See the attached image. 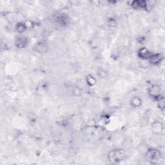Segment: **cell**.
Masks as SVG:
<instances>
[{
  "instance_id": "ba28073f",
  "label": "cell",
  "mask_w": 165,
  "mask_h": 165,
  "mask_svg": "<svg viewBox=\"0 0 165 165\" xmlns=\"http://www.w3.org/2000/svg\"><path fill=\"white\" fill-rule=\"evenodd\" d=\"M28 43V40L27 38L23 36L17 37L16 40L15 45L16 46L19 48H25Z\"/></svg>"
},
{
  "instance_id": "7c38bea8",
  "label": "cell",
  "mask_w": 165,
  "mask_h": 165,
  "mask_svg": "<svg viewBox=\"0 0 165 165\" xmlns=\"http://www.w3.org/2000/svg\"><path fill=\"white\" fill-rule=\"evenodd\" d=\"M27 26L25 23H18L16 26V30L19 33H23L27 30Z\"/></svg>"
},
{
  "instance_id": "52a82bcc",
  "label": "cell",
  "mask_w": 165,
  "mask_h": 165,
  "mask_svg": "<svg viewBox=\"0 0 165 165\" xmlns=\"http://www.w3.org/2000/svg\"><path fill=\"white\" fill-rule=\"evenodd\" d=\"M56 21L61 26H65L68 24L69 19H68V17L66 16V15L64 14H57L56 16Z\"/></svg>"
},
{
  "instance_id": "7a4b0ae2",
  "label": "cell",
  "mask_w": 165,
  "mask_h": 165,
  "mask_svg": "<svg viewBox=\"0 0 165 165\" xmlns=\"http://www.w3.org/2000/svg\"><path fill=\"white\" fill-rule=\"evenodd\" d=\"M148 93L150 98L154 100L158 101L162 98L161 87L158 85H152L148 89Z\"/></svg>"
},
{
  "instance_id": "4fadbf2b",
  "label": "cell",
  "mask_w": 165,
  "mask_h": 165,
  "mask_svg": "<svg viewBox=\"0 0 165 165\" xmlns=\"http://www.w3.org/2000/svg\"><path fill=\"white\" fill-rule=\"evenodd\" d=\"M158 107L159 108L160 110H164V107H165V104H164V98H161L158 101Z\"/></svg>"
},
{
  "instance_id": "30bf717a",
  "label": "cell",
  "mask_w": 165,
  "mask_h": 165,
  "mask_svg": "<svg viewBox=\"0 0 165 165\" xmlns=\"http://www.w3.org/2000/svg\"><path fill=\"white\" fill-rule=\"evenodd\" d=\"M130 104L133 108L138 109L142 105V100L139 97L134 96L131 99L130 101Z\"/></svg>"
},
{
  "instance_id": "6da1fadb",
  "label": "cell",
  "mask_w": 165,
  "mask_h": 165,
  "mask_svg": "<svg viewBox=\"0 0 165 165\" xmlns=\"http://www.w3.org/2000/svg\"><path fill=\"white\" fill-rule=\"evenodd\" d=\"M127 157V154H126L124 150L121 148H116L113 149L109 151L108 153V161L111 164H119L123 161H124Z\"/></svg>"
},
{
  "instance_id": "8992f818",
  "label": "cell",
  "mask_w": 165,
  "mask_h": 165,
  "mask_svg": "<svg viewBox=\"0 0 165 165\" xmlns=\"http://www.w3.org/2000/svg\"><path fill=\"white\" fill-rule=\"evenodd\" d=\"M152 53L146 47L141 48L138 51V56L143 60H148L151 56Z\"/></svg>"
},
{
  "instance_id": "277c9868",
  "label": "cell",
  "mask_w": 165,
  "mask_h": 165,
  "mask_svg": "<svg viewBox=\"0 0 165 165\" xmlns=\"http://www.w3.org/2000/svg\"><path fill=\"white\" fill-rule=\"evenodd\" d=\"M152 132L156 135H161L164 131V124L161 121H156L152 124Z\"/></svg>"
},
{
  "instance_id": "9c48e42d",
  "label": "cell",
  "mask_w": 165,
  "mask_h": 165,
  "mask_svg": "<svg viewBox=\"0 0 165 165\" xmlns=\"http://www.w3.org/2000/svg\"><path fill=\"white\" fill-rule=\"evenodd\" d=\"M132 7L135 9H146L148 7L147 2L145 1H133L132 3Z\"/></svg>"
},
{
  "instance_id": "5bb4252c",
  "label": "cell",
  "mask_w": 165,
  "mask_h": 165,
  "mask_svg": "<svg viewBox=\"0 0 165 165\" xmlns=\"http://www.w3.org/2000/svg\"><path fill=\"white\" fill-rule=\"evenodd\" d=\"M73 94L75 96H80L81 94V90L78 86H75L73 89Z\"/></svg>"
},
{
  "instance_id": "5b68a950",
  "label": "cell",
  "mask_w": 165,
  "mask_h": 165,
  "mask_svg": "<svg viewBox=\"0 0 165 165\" xmlns=\"http://www.w3.org/2000/svg\"><path fill=\"white\" fill-rule=\"evenodd\" d=\"M163 60V56L161 54H152L150 58L148 59V61L150 63L153 65H158Z\"/></svg>"
},
{
  "instance_id": "3957f363",
  "label": "cell",
  "mask_w": 165,
  "mask_h": 165,
  "mask_svg": "<svg viewBox=\"0 0 165 165\" xmlns=\"http://www.w3.org/2000/svg\"><path fill=\"white\" fill-rule=\"evenodd\" d=\"M146 157L147 159L152 162H155L159 161L161 158V152L156 148H150L148 150Z\"/></svg>"
},
{
  "instance_id": "8fae6325",
  "label": "cell",
  "mask_w": 165,
  "mask_h": 165,
  "mask_svg": "<svg viewBox=\"0 0 165 165\" xmlns=\"http://www.w3.org/2000/svg\"><path fill=\"white\" fill-rule=\"evenodd\" d=\"M86 84L89 86H93L96 84L97 81L93 75L89 74L88 75H86Z\"/></svg>"
}]
</instances>
